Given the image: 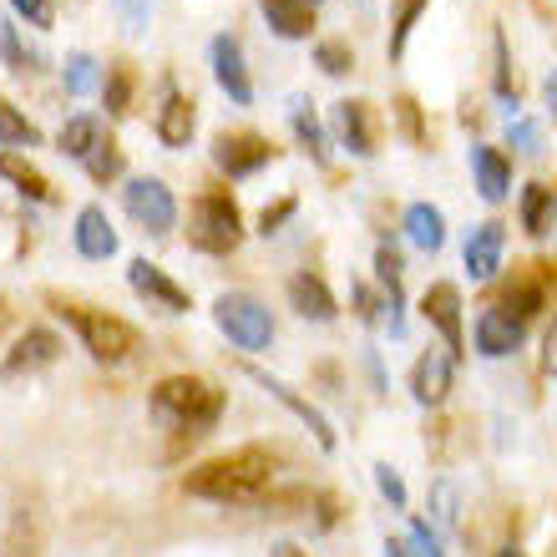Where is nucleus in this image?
<instances>
[{
    "mask_svg": "<svg viewBox=\"0 0 557 557\" xmlns=\"http://www.w3.org/2000/svg\"><path fill=\"white\" fill-rule=\"evenodd\" d=\"M421 320L441 335V345H446V355H451V360H461V355H467V330H461V289H456V284L436 278V284L421 294Z\"/></svg>",
    "mask_w": 557,
    "mask_h": 557,
    "instance_id": "nucleus-8",
    "label": "nucleus"
},
{
    "mask_svg": "<svg viewBox=\"0 0 557 557\" xmlns=\"http://www.w3.org/2000/svg\"><path fill=\"white\" fill-rule=\"evenodd\" d=\"M72 244H76L82 259H112V253H117V228H112V219H107V208L87 203L82 213H76Z\"/></svg>",
    "mask_w": 557,
    "mask_h": 557,
    "instance_id": "nucleus-21",
    "label": "nucleus"
},
{
    "mask_svg": "<svg viewBox=\"0 0 557 557\" xmlns=\"http://www.w3.org/2000/svg\"><path fill=\"white\" fill-rule=\"evenodd\" d=\"M517 219L532 238H547L557 228V193L547 183H528L522 188V203H517Z\"/></svg>",
    "mask_w": 557,
    "mask_h": 557,
    "instance_id": "nucleus-25",
    "label": "nucleus"
},
{
    "mask_svg": "<svg viewBox=\"0 0 557 557\" xmlns=\"http://www.w3.org/2000/svg\"><path fill=\"white\" fill-rule=\"evenodd\" d=\"M0 57H5V66H11L15 76L36 72V57H30L26 46H21V30H15L11 21H0Z\"/></svg>",
    "mask_w": 557,
    "mask_h": 557,
    "instance_id": "nucleus-38",
    "label": "nucleus"
},
{
    "mask_svg": "<svg viewBox=\"0 0 557 557\" xmlns=\"http://www.w3.org/2000/svg\"><path fill=\"white\" fill-rule=\"evenodd\" d=\"M471 339H476V355H486V360H507V355L522 350L528 324L517 320V314H507L502 305H492V309H482V314H476V330H471Z\"/></svg>",
    "mask_w": 557,
    "mask_h": 557,
    "instance_id": "nucleus-14",
    "label": "nucleus"
},
{
    "mask_svg": "<svg viewBox=\"0 0 557 557\" xmlns=\"http://www.w3.org/2000/svg\"><path fill=\"white\" fill-rule=\"evenodd\" d=\"M406 547H411V557H446V543H441V532L431 522H411Z\"/></svg>",
    "mask_w": 557,
    "mask_h": 557,
    "instance_id": "nucleus-43",
    "label": "nucleus"
},
{
    "mask_svg": "<svg viewBox=\"0 0 557 557\" xmlns=\"http://www.w3.org/2000/svg\"><path fill=\"white\" fill-rule=\"evenodd\" d=\"M502 253H507V228H502L497 219L476 223V228L467 234V244H461V264H467L471 284H486V278H497Z\"/></svg>",
    "mask_w": 557,
    "mask_h": 557,
    "instance_id": "nucleus-16",
    "label": "nucleus"
},
{
    "mask_svg": "<svg viewBox=\"0 0 557 557\" xmlns=\"http://www.w3.org/2000/svg\"><path fill=\"white\" fill-rule=\"evenodd\" d=\"M0 557H41V522L30 507L11 517V532H5V553Z\"/></svg>",
    "mask_w": 557,
    "mask_h": 557,
    "instance_id": "nucleus-31",
    "label": "nucleus"
},
{
    "mask_svg": "<svg viewBox=\"0 0 557 557\" xmlns=\"http://www.w3.org/2000/svg\"><path fill=\"white\" fill-rule=\"evenodd\" d=\"M223 406H228V396L203 375H168L152 385V416L183 436H208L223 421Z\"/></svg>",
    "mask_w": 557,
    "mask_h": 557,
    "instance_id": "nucleus-2",
    "label": "nucleus"
},
{
    "mask_svg": "<svg viewBox=\"0 0 557 557\" xmlns=\"http://www.w3.org/2000/svg\"><path fill=\"white\" fill-rule=\"evenodd\" d=\"M547 305H553V269H547V264L512 269L507 289H502V309H507V314H517L522 324H532Z\"/></svg>",
    "mask_w": 557,
    "mask_h": 557,
    "instance_id": "nucleus-10",
    "label": "nucleus"
},
{
    "mask_svg": "<svg viewBox=\"0 0 557 557\" xmlns=\"http://www.w3.org/2000/svg\"><path fill=\"white\" fill-rule=\"evenodd\" d=\"M208 152H213V168L228 177H253L274 162V147H269V137H259V133H219Z\"/></svg>",
    "mask_w": 557,
    "mask_h": 557,
    "instance_id": "nucleus-9",
    "label": "nucleus"
},
{
    "mask_svg": "<svg viewBox=\"0 0 557 557\" xmlns=\"http://www.w3.org/2000/svg\"><path fill=\"white\" fill-rule=\"evenodd\" d=\"M82 168H87L91 183H112V177H122V147L112 143V137H102V143H97V152H91Z\"/></svg>",
    "mask_w": 557,
    "mask_h": 557,
    "instance_id": "nucleus-36",
    "label": "nucleus"
},
{
    "mask_svg": "<svg viewBox=\"0 0 557 557\" xmlns=\"http://www.w3.org/2000/svg\"><path fill=\"white\" fill-rule=\"evenodd\" d=\"M355 314H360L366 324H381V320L391 324V309H385L381 299H375V294L366 289V284H355Z\"/></svg>",
    "mask_w": 557,
    "mask_h": 557,
    "instance_id": "nucleus-46",
    "label": "nucleus"
},
{
    "mask_svg": "<svg viewBox=\"0 0 557 557\" xmlns=\"http://www.w3.org/2000/svg\"><path fill=\"white\" fill-rule=\"evenodd\" d=\"M0 320H5V299H0Z\"/></svg>",
    "mask_w": 557,
    "mask_h": 557,
    "instance_id": "nucleus-52",
    "label": "nucleus"
},
{
    "mask_svg": "<svg viewBox=\"0 0 557 557\" xmlns=\"http://www.w3.org/2000/svg\"><path fill=\"white\" fill-rule=\"evenodd\" d=\"M188 244L198 253H213V259H223V253H234L238 244H244V213H238V203L223 188L193 198V208H188Z\"/></svg>",
    "mask_w": 557,
    "mask_h": 557,
    "instance_id": "nucleus-4",
    "label": "nucleus"
},
{
    "mask_svg": "<svg viewBox=\"0 0 557 557\" xmlns=\"http://www.w3.org/2000/svg\"><path fill=\"white\" fill-rule=\"evenodd\" d=\"M11 11L26 21V26H36V30H51V0H11Z\"/></svg>",
    "mask_w": 557,
    "mask_h": 557,
    "instance_id": "nucleus-45",
    "label": "nucleus"
},
{
    "mask_svg": "<svg viewBox=\"0 0 557 557\" xmlns=\"http://www.w3.org/2000/svg\"><path fill=\"white\" fill-rule=\"evenodd\" d=\"M492 557H528V553H522V547H517V543H507V547H497V553H492Z\"/></svg>",
    "mask_w": 557,
    "mask_h": 557,
    "instance_id": "nucleus-51",
    "label": "nucleus"
},
{
    "mask_svg": "<svg viewBox=\"0 0 557 557\" xmlns=\"http://www.w3.org/2000/svg\"><path fill=\"white\" fill-rule=\"evenodd\" d=\"M122 203H127V213L143 223L147 234L168 238L177 228V198L162 177H133V183L122 188Z\"/></svg>",
    "mask_w": 557,
    "mask_h": 557,
    "instance_id": "nucleus-7",
    "label": "nucleus"
},
{
    "mask_svg": "<svg viewBox=\"0 0 557 557\" xmlns=\"http://www.w3.org/2000/svg\"><path fill=\"white\" fill-rule=\"evenodd\" d=\"M213 320H219V330L234 339L238 350L259 355V350L274 345V320H269V309L259 305L253 294H244V289L219 294V299H213Z\"/></svg>",
    "mask_w": 557,
    "mask_h": 557,
    "instance_id": "nucleus-5",
    "label": "nucleus"
},
{
    "mask_svg": "<svg viewBox=\"0 0 557 557\" xmlns=\"http://www.w3.org/2000/svg\"><path fill=\"white\" fill-rule=\"evenodd\" d=\"M158 143L162 147H188V137H193V127H198V107H193V97L188 91H177L173 82L162 87V107H158Z\"/></svg>",
    "mask_w": 557,
    "mask_h": 557,
    "instance_id": "nucleus-19",
    "label": "nucleus"
},
{
    "mask_svg": "<svg viewBox=\"0 0 557 557\" xmlns=\"http://www.w3.org/2000/svg\"><path fill=\"white\" fill-rule=\"evenodd\" d=\"M51 309L72 324L76 335H82V345H87L91 360H102V366H122V360H133L137 330L127 320L107 314V309H91V305H72V299H61V294H51Z\"/></svg>",
    "mask_w": 557,
    "mask_h": 557,
    "instance_id": "nucleus-3",
    "label": "nucleus"
},
{
    "mask_svg": "<svg viewBox=\"0 0 557 557\" xmlns=\"http://www.w3.org/2000/svg\"><path fill=\"white\" fill-rule=\"evenodd\" d=\"M112 11H117L127 36H147V26H152V0H112Z\"/></svg>",
    "mask_w": 557,
    "mask_h": 557,
    "instance_id": "nucleus-39",
    "label": "nucleus"
},
{
    "mask_svg": "<svg viewBox=\"0 0 557 557\" xmlns=\"http://www.w3.org/2000/svg\"><path fill=\"white\" fill-rule=\"evenodd\" d=\"M269 557H309V553H299L294 543H274V547H269Z\"/></svg>",
    "mask_w": 557,
    "mask_h": 557,
    "instance_id": "nucleus-49",
    "label": "nucleus"
},
{
    "mask_svg": "<svg viewBox=\"0 0 557 557\" xmlns=\"http://www.w3.org/2000/svg\"><path fill=\"white\" fill-rule=\"evenodd\" d=\"M330 122H335V137L350 158H375V152H381V133H375V112H370V102L345 97V102H335Z\"/></svg>",
    "mask_w": 557,
    "mask_h": 557,
    "instance_id": "nucleus-12",
    "label": "nucleus"
},
{
    "mask_svg": "<svg viewBox=\"0 0 557 557\" xmlns=\"http://www.w3.org/2000/svg\"><path fill=\"white\" fill-rule=\"evenodd\" d=\"M36 143H41V127H36L15 102L0 97V147H11L15 152V147H36Z\"/></svg>",
    "mask_w": 557,
    "mask_h": 557,
    "instance_id": "nucleus-32",
    "label": "nucleus"
},
{
    "mask_svg": "<svg viewBox=\"0 0 557 557\" xmlns=\"http://www.w3.org/2000/svg\"><path fill=\"white\" fill-rule=\"evenodd\" d=\"M543 370L557 381V309H553V324H547V335H543Z\"/></svg>",
    "mask_w": 557,
    "mask_h": 557,
    "instance_id": "nucleus-47",
    "label": "nucleus"
},
{
    "mask_svg": "<svg viewBox=\"0 0 557 557\" xmlns=\"http://www.w3.org/2000/svg\"><path fill=\"white\" fill-rule=\"evenodd\" d=\"M314 66H320L324 76H350L355 72L350 41H320V46H314Z\"/></svg>",
    "mask_w": 557,
    "mask_h": 557,
    "instance_id": "nucleus-37",
    "label": "nucleus"
},
{
    "mask_svg": "<svg viewBox=\"0 0 557 557\" xmlns=\"http://www.w3.org/2000/svg\"><path fill=\"white\" fill-rule=\"evenodd\" d=\"M471 177H476V193L486 203H507L512 198V158L492 143L471 147Z\"/></svg>",
    "mask_w": 557,
    "mask_h": 557,
    "instance_id": "nucleus-17",
    "label": "nucleus"
},
{
    "mask_svg": "<svg viewBox=\"0 0 557 557\" xmlns=\"http://www.w3.org/2000/svg\"><path fill=\"white\" fill-rule=\"evenodd\" d=\"M274 471L278 456L269 446H238L228 456L198 461L183 476V492L198 502H219V507H253V502H264L274 492Z\"/></svg>",
    "mask_w": 557,
    "mask_h": 557,
    "instance_id": "nucleus-1",
    "label": "nucleus"
},
{
    "mask_svg": "<svg viewBox=\"0 0 557 557\" xmlns=\"http://www.w3.org/2000/svg\"><path fill=\"white\" fill-rule=\"evenodd\" d=\"M102 117H91V112H82V117H66V127L57 133V152L72 162H87L91 152H97V143H102Z\"/></svg>",
    "mask_w": 557,
    "mask_h": 557,
    "instance_id": "nucleus-27",
    "label": "nucleus"
},
{
    "mask_svg": "<svg viewBox=\"0 0 557 557\" xmlns=\"http://www.w3.org/2000/svg\"><path fill=\"white\" fill-rule=\"evenodd\" d=\"M391 112H396V122H400V137H406V143H416V147H421V143H425L421 102H416V97H396V107H391Z\"/></svg>",
    "mask_w": 557,
    "mask_h": 557,
    "instance_id": "nucleus-41",
    "label": "nucleus"
},
{
    "mask_svg": "<svg viewBox=\"0 0 557 557\" xmlns=\"http://www.w3.org/2000/svg\"><path fill=\"white\" fill-rule=\"evenodd\" d=\"M456 522H461V486L451 476H436L431 482V528L456 532Z\"/></svg>",
    "mask_w": 557,
    "mask_h": 557,
    "instance_id": "nucleus-30",
    "label": "nucleus"
},
{
    "mask_svg": "<svg viewBox=\"0 0 557 557\" xmlns=\"http://www.w3.org/2000/svg\"><path fill=\"white\" fill-rule=\"evenodd\" d=\"M133 87H137V76L133 66H107V82H102V107H107V117H127V107H133Z\"/></svg>",
    "mask_w": 557,
    "mask_h": 557,
    "instance_id": "nucleus-33",
    "label": "nucleus"
},
{
    "mask_svg": "<svg viewBox=\"0 0 557 557\" xmlns=\"http://www.w3.org/2000/svg\"><path fill=\"white\" fill-rule=\"evenodd\" d=\"M244 375H249V381L259 385V391H269V396H274L278 406H284V411L294 416V421L305 425L309 436H314V446H320V451H335V446H339V441H335V425H330V416H324L320 406H314V400L299 396V391H294L289 381H278V375H269L264 366H244Z\"/></svg>",
    "mask_w": 557,
    "mask_h": 557,
    "instance_id": "nucleus-6",
    "label": "nucleus"
},
{
    "mask_svg": "<svg viewBox=\"0 0 557 557\" xmlns=\"http://www.w3.org/2000/svg\"><path fill=\"white\" fill-rule=\"evenodd\" d=\"M381 553H385V557H411V547H406V543H396V537H391V543H385Z\"/></svg>",
    "mask_w": 557,
    "mask_h": 557,
    "instance_id": "nucleus-50",
    "label": "nucleus"
},
{
    "mask_svg": "<svg viewBox=\"0 0 557 557\" xmlns=\"http://www.w3.org/2000/svg\"><path fill=\"white\" fill-rule=\"evenodd\" d=\"M309 5H320V0H309Z\"/></svg>",
    "mask_w": 557,
    "mask_h": 557,
    "instance_id": "nucleus-53",
    "label": "nucleus"
},
{
    "mask_svg": "<svg viewBox=\"0 0 557 557\" xmlns=\"http://www.w3.org/2000/svg\"><path fill=\"white\" fill-rule=\"evenodd\" d=\"M208 66H213V82L228 91V102H238V107L253 102V76H249V61H244L238 36H228V30L213 36V41H208Z\"/></svg>",
    "mask_w": 557,
    "mask_h": 557,
    "instance_id": "nucleus-11",
    "label": "nucleus"
},
{
    "mask_svg": "<svg viewBox=\"0 0 557 557\" xmlns=\"http://www.w3.org/2000/svg\"><path fill=\"white\" fill-rule=\"evenodd\" d=\"M57 360H61V335H57V330H46V324H36V330H26V335L5 350V360H0V381L36 375V370L57 366Z\"/></svg>",
    "mask_w": 557,
    "mask_h": 557,
    "instance_id": "nucleus-13",
    "label": "nucleus"
},
{
    "mask_svg": "<svg viewBox=\"0 0 557 557\" xmlns=\"http://www.w3.org/2000/svg\"><path fill=\"white\" fill-rule=\"evenodd\" d=\"M507 143H512L522 158H537V152H543V133H537V122H528V117L507 122Z\"/></svg>",
    "mask_w": 557,
    "mask_h": 557,
    "instance_id": "nucleus-42",
    "label": "nucleus"
},
{
    "mask_svg": "<svg viewBox=\"0 0 557 557\" xmlns=\"http://www.w3.org/2000/svg\"><path fill=\"white\" fill-rule=\"evenodd\" d=\"M0 177H5V183H11L21 198H30V203H57V188H51V177H46L30 158L11 152V147L0 152Z\"/></svg>",
    "mask_w": 557,
    "mask_h": 557,
    "instance_id": "nucleus-23",
    "label": "nucleus"
},
{
    "mask_svg": "<svg viewBox=\"0 0 557 557\" xmlns=\"http://www.w3.org/2000/svg\"><path fill=\"white\" fill-rule=\"evenodd\" d=\"M259 15L269 21L278 41H309V30H314V5L309 0H259Z\"/></svg>",
    "mask_w": 557,
    "mask_h": 557,
    "instance_id": "nucleus-22",
    "label": "nucleus"
},
{
    "mask_svg": "<svg viewBox=\"0 0 557 557\" xmlns=\"http://www.w3.org/2000/svg\"><path fill=\"white\" fill-rule=\"evenodd\" d=\"M127 284L143 294L147 305H158L162 314H188V309H193L188 289H183V284L168 274V269L147 264V259H133V264H127Z\"/></svg>",
    "mask_w": 557,
    "mask_h": 557,
    "instance_id": "nucleus-15",
    "label": "nucleus"
},
{
    "mask_svg": "<svg viewBox=\"0 0 557 557\" xmlns=\"http://www.w3.org/2000/svg\"><path fill=\"white\" fill-rule=\"evenodd\" d=\"M492 57H497V72H492V91H497L502 107H517V82H512V51H507V30H492Z\"/></svg>",
    "mask_w": 557,
    "mask_h": 557,
    "instance_id": "nucleus-34",
    "label": "nucleus"
},
{
    "mask_svg": "<svg viewBox=\"0 0 557 557\" xmlns=\"http://www.w3.org/2000/svg\"><path fill=\"white\" fill-rule=\"evenodd\" d=\"M289 127H294V137H299V147L324 168V162H330V137H324L320 117H314V107H309L305 97H294L289 102Z\"/></svg>",
    "mask_w": 557,
    "mask_h": 557,
    "instance_id": "nucleus-28",
    "label": "nucleus"
},
{
    "mask_svg": "<svg viewBox=\"0 0 557 557\" xmlns=\"http://www.w3.org/2000/svg\"><path fill=\"white\" fill-rule=\"evenodd\" d=\"M543 102H547V117L557 122V72H547V82H543Z\"/></svg>",
    "mask_w": 557,
    "mask_h": 557,
    "instance_id": "nucleus-48",
    "label": "nucleus"
},
{
    "mask_svg": "<svg viewBox=\"0 0 557 557\" xmlns=\"http://www.w3.org/2000/svg\"><path fill=\"white\" fill-rule=\"evenodd\" d=\"M451 381H456V360L446 350H425L421 360L411 366V396L416 406H441L451 396Z\"/></svg>",
    "mask_w": 557,
    "mask_h": 557,
    "instance_id": "nucleus-18",
    "label": "nucleus"
},
{
    "mask_svg": "<svg viewBox=\"0 0 557 557\" xmlns=\"http://www.w3.org/2000/svg\"><path fill=\"white\" fill-rule=\"evenodd\" d=\"M61 82H66V97H91V91H102L107 72L91 51H72L66 66H61Z\"/></svg>",
    "mask_w": 557,
    "mask_h": 557,
    "instance_id": "nucleus-29",
    "label": "nucleus"
},
{
    "mask_svg": "<svg viewBox=\"0 0 557 557\" xmlns=\"http://www.w3.org/2000/svg\"><path fill=\"white\" fill-rule=\"evenodd\" d=\"M400 228H406V238H411L421 253H436L441 244H446V213H441L436 203H411L406 219H400Z\"/></svg>",
    "mask_w": 557,
    "mask_h": 557,
    "instance_id": "nucleus-26",
    "label": "nucleus"
},
{
    "mask_svg": "<svg viewBox=\"0 0 557 557\" xmlns=\"http://www.w3.org/2000/svg\"><path fill=\"white\" fill-rule=\"evenodd\" d=\"M375 278H381L385 289V309H391V335H406V294H400V249L385 238V244H375Z\"/></svg>",
    "mask_w": 557,
    "mask_h": 557,
    "instance_id": "nucleus-24",
    "label": "nucleus"
},
{
    "mask_svg": "<svg viewBox=\"0 0 557 557\" xmlns=\"http://www.w3.org/2000/svg\"><path fill=\"white\" fill-rule=\"evenodd\" d=\"M294 213H299V198H278V203H269L264 213H259V234H264V238L278 234V228H284Z\"/></svg>",
    "mask_w": 557,
    "mask_h": 557,
    "instance_id": "nucleus-44",
    "label": "nucleus"
},
{
    "mask_svg": "<svg viewBox=\"0 0 557 557\" xmlns=\"http://www.w3.org/2000/svg\"><path fill=\"white\" fill-rule=\"evenodd\" d=\"M425 5H431V0H396V26H391V61L406 57V41H411V30H416V21L425 15Z\"/></svg>",
    "mask_w": 557,
    "mask_h": 557,
    "instance_id": "nucleus-35",
    "label": "nucleus"
},
{
    "mask_svg": "<svg viewBox=\"0 0 557 557\" xmlns=\"http://www.w3.org/2000/svg\"><path fill=\"white\" fill-rule=\"evenodd\" d=\"M289 309L299 314V320H314V324H330L339 314V305H335V294H330V284H324L320 274H294L289 278Z\"/></svg>",
    "mask_w": 557,
    "mask_h": 557,
    "instance_id": "nucleus-20",
    "label": "nucleus"
},
{
    "mask_svg": "<svg viewBox=\"0 0 557 557\" xmlns=\"http://www.w3.org/2000/svg\"><path fill=\"white\" fill-rule=\"evenodd\" d=\"M370 476H375V486H381V497L391 502V507H396V512H406V482H400V471L391 467V461H375V467H370Z\"/></svg>",
    "mask_w": 557,
    "mask_h": 557,
    "instance_id": "nucleus-40",
    "label": "nucleus"
}]
</instances>
